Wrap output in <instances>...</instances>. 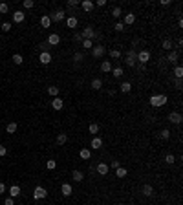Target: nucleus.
Wrapping results in <instances>:
<instances>
[{"mask_svg":"<svg viewBox=\"0 0 183 205\" xmlns=\"http://www.w3.org/2000/svg\"><path fill=\"white\" fill-rule=\"evenodd\" d=\"M167 101H168V97L165 93H159V95H152L148 103H150V106H154V108H161V106L167 104Z\"/></svg>","mask_w":183,"mask_h":205,"instance_id":"1","label":"nucleus"},{"mask_svg":"<svg viewBox=\"0 0 183 205\" xmlns=\"http://www.w3.org/2000/svg\"><path fill=\"white\" fill-rule=\"evenodd\" d=\"M81 37H82V40H93V39H101V33H97V31H95L92 26H86V28L82 29Z\"/></svg>","mask_w":183,"mask_h":205,"instance_id":"2","label":"nucleus"},{"mask_svg":"<svg viewBox=\"0 0 183 205\" xmlns=\"http://www.w3.org/2000/svg\"><path fill=\"white\" fill-rule=\"evenodd\" d=\"M90 51H92V57H93V59H101L104 53H106V48H104L103 44H93V48H92Z\"/></svg>","mask_w":183,"mask_h":205,"instance_id":"3","label":"nucleus"},{"mask_svg":"<svg viewBox=\"0 0 183 205\" xmlns=\"http://www.w3.org/2000/svg\"><path fill=\"white\" fill-rule=\"evenodd\" d=\"M125 62H126L130 68H132V66H136V62H137V51H136V50H128Z\"/></svg>","mask_w":183,"mask_h":205,"instance_id":"4","label":"nucleus"},{"mask_svg":"<svg viewBox=\"0 0 183 205\" xmlns=\"http://www.w3.org/2000/svg\"><path fill=\"white\" fill-rule=\"evenodd\" d=\"M46 196H48V190H46L44 187H40V185L35 187V190H33V198H35V200H44Z\"/></svg>","mask_w":183,"mask_h":205,"instance_id":"5","label":"nucleus"},{"mask_svg":"<svg viewBox=\"0 0 183 205\" xmlns=\"http://www.w3.org/2000/svg\"><path fill=\"white\" fill-rule=\"evenodd\" d=\"M50 18H51V22H53V20H55V22H61V20L66 18V13H64V9H57L55 13L50 15Z\"/></svg>","mask_w":183,"mask_h":205,"instance_id":"6","label":"nucleus"},{"mask_svg":"<svg viewBox=\"0 0 183 205\" xmlns=\"http://www.w3.org/2000/svg\"><path fill=\"white\" fill-rule=\"evenodd\" d=\"M148 61H150V53H148L147 50H143V51L137 53V62H139V64H147Z\"/></svg>","mask_w":183,"mask_h":205,"instance_id":"7","label":"nucleus"},{"mask_svg":"<svg viewBox=\"0 0 183 205\" xmlns=\"http://www.w3.org/2000/svg\"><path fill=\"white\" fill-rule=\"evenodd\" d=\"M168 121H170V123H174V125H181L183 117H181L179 112H170V114H168Z\"/></svg>","mask_w":183,"mask_h":205,"instance_id":"8","label":"nucleus"},{"mask_svg":"<svg viewBox=\"0 0 183 205\" xmlns=\"http://www.w3.org/2000/svg\"><path fill=\"white\" fill-rule=\"evenodd\" d=\"M77 24H79V20H77V17H73V15H70V17H66V26H68L70 29H75V28H77Z\"/></svg>","mask_w":183,"mask_h":205,"instance_id":"9","label":"nucleus"},{"mask_svg":"<svg viewBox=\"0 0 183 205\" xmlns=\"http://www.w3.org/2000/svg\"><path fill=\"white\" fill-rule=\"evenodd\" d=\"M62 106H64V101L61 99V97H53V101H51V108H53V110H62Z\"/></svg>","mask_w":183,"mask_h":205,"instance_id":"10","label":"nucleus"},{"mask_svg":"<svg viewBox=\"0 0 183 205\" xmlns=\"http://www.w3.org/2000/svg\"><path fill=\"white\" fill-rule=\"evenodd\" d=\"M167 61H168L170 64H176V62L179 61V53H178V51H174V50H172V51H168V55H167Z\"/></svg>","mask_w":183,"mask_h":205,"instance_id":"11","label":"nucleus"},{"mask_svg":"<svg viewBox=\"0 0 183 205\" xmlns=\"http://www.w3.org/2000/svg\"><path fill=\"white\" fill-rule=\"evenodd\" d=\"M61 192H62V196H71L73 189H71L70 183H62V185H61Z\"/></svg>","mask_w":183,"mask_h":205,"instance_id":"12","label":"nucleus"},{"mask_svg":"<svg viewBox=\"0 0 183 205\" xmlns=\"http://www.w3.org/2000/svg\"><path fill=\"white\" fill-rule=\"evenodd\" d=\"M59 42H61V37H59L57 33H51V35L48 37V44H50L51 48H53V46H57Z\"/></svg>","mask_w":183,"mask_h":205,"instance_id":"13","label":"nucleus"},{"mask_svg":"<svg viewBox=\"0 0 183 205\" xmlns=\"http://www.w3.org/2000/svg\"><path fill=\"white\" fill-rule=\"evenodd\" d=\"M134 22H136V15H134V13H126V15H125V20H123V24H125V26H132Z\"/></svg>","mask_w":183,"mask_h":205,"instance_id":"14","label":"nucleus"},{"mask_svg":"<svg viewBox=\"0 0 183 205\" xmlns=\"http://www.w3.org/2000/svg\"><path fill=\"white\" fill-rule=\"evenodd\" d=\"M39 61H40V64H50L51 62V53H40L39 55Z\"/></svg>","mask_w":183,"mask_h":205,"instance_id":"15","label":"nucleus"},{"mask_svg":"<svg viewBox=\"0 0 183 205\" xmlns=\"http://www.w3.org/2000/svg\"><path fill=\"white\" fill-rule=\"evenodd\" d=\"M97 172H99L101 176H106V174L110 172V167L106 165V163H99V165H97Z\"/></svg>","mask_w":183,"mask_h":205,"instance_id":"16","label":"nucleus"},{"mask_svg":"<svg viewBox=\"0 0 183 205\" xmlns=\"http://www.w3.org/2000/svg\"><path fill=\"white\" fill-rule=\"evenodd\" d=\"M161 48L167 50V51H172V50H174V42H172L170 39H165L163 42H161Z\"/></svg>","mask_w":183,"mask_h":205,"instance_id":"17","label":"nucleus"},{"mask_svg":"<svg viewBox=\"0 0 183 205\" xmlns=\"http://www.w3.org/2000/svg\"><path fill=\"white\" fill-rule=\"evenodd\" d=\"M101 147H103V139H101V137H97V136H93V139H92V148L99 150Z\"/></svg>","mask_w":183,"mask_h":205,"instance_id":"18","label":"nucleus"},{"mask_svg":"<svg viewBox=\"0 0 183 205\" xmlns=\"http://www.w3.org/2000/svg\"><path fill=\"white\" fill-rule=\"evenodd\" d=\"M40 26H42V28H50V26H51L50 15H42V17H40Z\"/></svg>","mask_w":183,"mask_h":205,"instance_id":"19","label":"nucleus"},{"mask_svg":"<svg viewBox=\"0 0 183 205\" xmlns=\"http://www.w3.org/2000/svg\"><path fill=\"white\" fill-rule=\"evenodd\" d=\"M101 71L110 73V71H112V62H110V61H103V62H101Z\"/></svg>","mask_w":183,"mask_h":205,"instance_id":"20","label":"nucleus"},{"mask_svg":"<svg viewBox=\"0 0 183 205\" xmlns=\"http://www.w3.org/2000/svg\"><path fill=\"white\" fill-rule=\"evenodd\" d=\"M71 178H73V181H82L84 179V172L82 170H73L71 172Z\"/></svg>","mask_w":183,"mask_h":205,"instance_id":"21","label":"nucleus"},{"mask_svg":"<svg viewBox=\"0 0 183 205\" xmlns=\"http://www.w3.org/2000/svg\"><path fill=\"white\" fill-rule=\"evenodd\" d=\"M141 192H143V196H152V194H154V189H152V185L145 183L143 189H141Z\"/></svg>","mask_w":183,"mask_h":205,"instance_id":"22","label":"nucleus"},{"mask_svg":"<svg viewBox=\"0 0 183 205\" xmlns=\"http://www.w3.org/2000/svg\"><path fill=\"white\" fill-rule=\"evenodd\" d=\"M24 18H26V15H24L22 11H15V13H13V20H15V22H17V24H20V22H24Z\"/></svg>","mask_w":183,"mask_h":205,"instance_id":"23","label":"nucleus"},{"mask_svg":"<svg viewBox=\"0 0 183 205\" xmlns=\"http://www.w3.org/2000/svg\"><path fill=\"white\" fill-rule=\"evenodd\" d=\"M9 196H11V198L20 196V187L18 185H11V187H9Z\"/></svg>","mask_w":183,"mask_h":205,"instance_id":"24","label":"nucleus"},{"mask_svg":"<svg viewBox=\"0 0 183 205\" xmlns=\"http://www.w3.org/2000/svg\"><path fill=\"white\" fill-rule=\"evenodd\" d=\"M119 90L123 92V93H130V90H132V84L128 82V81H125V82H121V86H119Z\"/></svg>","mask_w":183,"mask_h":205,"instance_id":"25","label":"nucleus"},{"mask_svg":"<svg viewBox=\"0 0 183 205\" xmlns=\"http://www.w3.org/2000/svg\"><path fill=\"white\" fill-rule=\"evenodd\" d=\"M66 141H68V136L64 134V132H61V134L57 136V139H55V143H57V145H64Z\"/></svg>","mask_w":183,"mask_h":205,"instance_id":"26","label":"nucleus"},{"mask_svg":"<svg viewBox=\"0 0 183 205\" xmlns=\"http://www.w3.org/2000/svg\"><path fill=\"white\" fill-rule=\"evenodd\" d=\"M81 7L84 9V11H92V9H93V2H90V0H84V2H81Z\"/></svg>","mask_w":183,"mask_h":205,"instance_id":"27","label":"nucleus"},{"mask_svg":"<svg viewBox=\"0 0 183 205\" xmlns=\"http://www.w3.org/2000/svg\"><path fill=\"white\" fill-rule=\"evenodd\" d=\"M88 132H90L92 136H97V134H99V125H97V123H92V125L88 126Z\"/></svg>","mask_w":183,"mask_h":205,"instance_id":"28","label":"nucleus"},{"mask_svg":"<svg viewBox=\"0 0 183 205\" xmlns=\"http://www.w3.org/2000/svg\"><path fill=\"white\" fill-rule=\"evenodd\" d=\"M79 156H81L82 159H90V158H92V152H90V148H81Z\"/></svg>","mask_w":183,"mask_h":205,"instance_id":"29","label":"nucleus"},{"mask_svg":"<svg viewBox=\"0 0 183 205\" xmlns=\"http://www.w3.org/2000/svg\"><path fill=\"white\" fill-rule=\"evenodd\" d=\"M17 128H18L17 123H9V125L6 126V132H7V134H15V132H17Z\"/></svg>","mask_w":183,"mask_h":205,"instance_id":"30","label":"nucleus"},{"mask_svg":"<svg viewBox=\"0 0 183 205\" xmlns=\"http://www.w3.org/2000/svg\"><path fill=\"white\" fill-rule=\"evenodd\" d=\"M126 174H128V170H126L125 167H119V169H115V176H117V178H125Z\"/></svg>","mask_w":183,"mask_h":205,"instance_id":"31","label":"nucleus"},{"mask_svg":"<svg viewBox=\"0 0 183 205\" xmlns=\"http://www.w3.org/2000/svg\"><path fill=\"white\" fill-rule=\"evenodd\" d=\"M172 73H174V77H176V79H181V77H183V68L178 64V66L174 68V71H172Z\"/></svg>","mask_w":183,"mask_h":205,"instance_id":"32","label":"nucleus"},{"mask_svg":"<svg viewBox=\"0 0 183 205\" xmlns=\"http://www.w3.org/2000/svg\"><path fill=\"white\" fill-rule=\"evenodd\" d=\"M92 88H93V90H101V88H103V81H101V79H93V81H92Z\"/></svg>","mask_w":183,"mask_h":205,"instance_id":"33","label":"nucleus"},{"mask_svg":"<svg viewBox=\"0 0 183 205\" xmlns=\"http://www.w3.org/2000/svg\"><path fill=\"white\" fill-rule=\"evenodd\" d=\"M73 61H75V62L84 61V53H82V51H75V53H73Z\"/></svg>","mask_w":183,"mask_h":205,"instance_id":"34","label":"nucleus"},{"mask_svg":"<svg viewBox=\"0 0 183 205\" xmlns=\"http://www.w3.org/2000/svg\"><path fill=\"white\" fill-rule=\"evenodd\" d=\"M112 73H114L115 79H119V77H123V68H119V66H117V68H112Z\"/></svg>","mask_w":183,"mask_h":205,"instance_id":"35","label":"nucleus"},{"mask_svg":"<svg viewBox=\"0 0 183 205\" xmlns=\"http://www.w3.org/2000/svg\"><path fill=\"white\" fill-rule=\"evenodd\" d=\"M55 167H57V161H55V159H48V161H46V169H48V170H53Z\"/></svg>","mask_w":183,"mask_h":205,"instance_id":"36","label":"nucleus"},{"mask_svg":"<svg viewBox=\"0 0 183 205\" xmlns=\"http://www.w3.org/2000/svg\"><path fill=\"white\" fill-rule=\"evenodd\" d=\"M48 93H50L51 97H57V95H59V88H57V86H50V88H48Z\"/></svg>","mask_w":183,"mask_h":205,"instance_id":"37","label":"nucleus"},{"mask_svg":"<svg viewBox=\"0 0 183 205\" xmlns=\"http://www.w3.org/2000/svg\"><path fill=\"white\" fill-rule=\"evenodd\" d=\"M11 59H13V62H15V64H22V61H24V57L20 55V53H15V55H13Z\"/></svg>","mask_w":183,"mask_h":205,"instance_id":"38","label":"nucleus"},{"mask_svg":"<svg viewBox=\"0 0 183 205\" xmlns=\"http://www.w3.org/2000/svg\"><path fill=\"white\" fill-rule=\"evenodd\" d=\"M165 161H167V165H174V161H176L174 154H167V156H165Z\"/></svg>","mask_w":183,"mask_h":205,"instance_id":"39","label":"nucleus"},{"mask_svg":"<svg viewBox=\"0 0 183 205\" xmlns=\"http://www.w3.org/2000/svg\"><path fill=\"white\" fill-rule=\"evenodd\" d=\"M22 6H24V9H31V7L35 6V2H33V0H24Z\"/></svg>","mask_w":183,"mask_h":205,"instance_id":"40","label":"nucleus"},{"mask_svg":"<svg viewBox=\"0 0 183 205\" xmlns=\"http://www.w3.org/2000/svg\"><path fill=\"white\" fill-rule=\"evenodd\" d=\"M161 139H170V130L168 128H163V130H161Z\"/></svg>","mask_w":183,"mask_h":205,"instance_id":"41","label":"nucleus"},{"mask_svg":"<svg viewBox=\"0 0 183 205\" xmlns=\"http://www.w3.org/2000/svg\"><path fill=\"white\" fill-rule=\"evenodd\" d=\"M121 13H123V11H121V7H114V9H112L114 18H119V17H121Z\"/></svg>","mask_w":183,"mask_h":205,"instance_id":"42","label":"nucleus"},{"mask_svg":"<svg viewBox=\"0 0 183 205\" xmlns=\"http://www.w3.org/2000/svg\"><path fill=\"white\" fill-rule=\"evenodd\" d=\"M82 46H84V50H92L93 48V40H82Z\"/></svg>","mask_w":183,"mask_h":205,"instance_id":"43","label":"nucleus"},{"mask_svg":"<svg viewBox=\"0 0 183 205\" xmlns=\"http://www.w3.org/2000/svg\"><path fill=\"white\" fill-rule=\"evenodd\" d=\"M110 57L112 59H119L121 57V51L119 50H110Z\"/></svg>","mask_w":183,"mask_h":205,"instance_id":"44","label":"nucleus"},{"mask_svg":"<svg viewBox=\"0 0 183 205\" xmlns=\"http://www.w3.org/2000/svg\"><path fill=\"white\" fill-rule=\"evenodd\" d=\"M66 6H68V9L70 7H77V6H81V2H79V0H68Z\"/></svg>","mask_w":183,"mask_h":205,"instance_id":"45","label":"nucleus"},{"mask_svg":"<svg viewBox=\"0 0 183 205\" xmlns=\"http://www.w3.org/2000/svg\"><path fill=\"white\" fill-rule=\"evenodd\" d=\"M9 11V6L6 4V2H2V4H0V13H2V15H6Z\"/></svg>","mask_w":183,"mask_h":205,"instance_id":"46","label":"nucleus"},{"mask_svg":"<svg viewBox=\"0 0 183 205\" xmlns=\"http://www.w3.org/2000/svg\"><path fill=\"white\" fill-rule=\"evenodd\" d=\"M114 29H115V31H125V24H123V22H115Z\"/></svg>","mask_w":183,"mask_h":205,"instance_id":"47","label":"nucleus"},{"mask_svg":"<svg viewBox=\"0 0 183 205\" xmlns=\"http://www.w3.org/2000/svg\"><path fill=\"white\" fill-rule=\"evenodd\" d=\"M108 167H110V169H114V170H115V169H119V167H121V161H112V163H110V165H108Z\"/></svg>","mask_w":183,"mask_h":205,"instance_id":"48","label":"nucleus"},{"mask_svg":"<svg viewBox=\"0 0 183 205\" xmlns=\"http://www.w3.org/2000/svg\"><path fill=\"white\" fill-rule=\"evenodd\" d=\"M4 205H15V200H13L11 196H9V198H6V200H4Z\"/></svg>","mask_w":183,"mask_h":205,"instance_id":"49","label":"nucleus"},{"mask_svg":"<svg viewBox=\"0 0 183 205\" xmlns=\"http://www.w3.org/2000/svg\"><path fill=\"white\" fill-rule=\"evenodd\" d=\"M93 6H97V7H104V6H106V0H97V2H95Z\"/></svg>","mask_w":183,"mask_h":205,"instance_id":"50","label":"nucleus"},{"mask_svg":"<svg viewBox=\"0 0 183 205\" xmlns=\"http://www.w3.org/2000/svg\"><path fill=\"white\" fill-rule=\"evenodd\" d=\"M6 154H7V148H6V147H2V145H0V158H4Z\"/></svg>","mask_w":183,"mask_h":205,"instance_id":"51","label":"nucleus"},{"mask_svg":"<svg viewBox=\"0 0 183 205\" xmlns=\"http://www.w3.org/2000/svg\"><path fill=\"white\" fill-rule=\"evenodd\" d=\"M9 29H11V24H9V22H4V24H2V31H9Z\"/></svg>","mask_w":183,"mask_h":205,"instance_id":"52","label":"nucleus"},{"mask_svg":"<svg viewBox=\"0 0 183 205\" xmlns=\"http://www.w3.org/2000/svg\"><path fill=\"white\" fill-rule=\"evenodd\" d=\"M73 40H75V42H82V37H81V33H75V35H73Z\"/></svg>","mask_w":183,"mask_h":205,"instance_id":"53","label":"nucleus"},{"mask_svg":"<svg viewBox=\"0 0 183 205\" xmlns=\"http://www.w3.org/2000/svg\"><path fill=\"white\" fill-rule=\"evenodd\" d=\"M181 84H183V82H181V79H176V82H174V86H176V88H178V90L181 88Z\"/></svg>","mask_w":183,"mask_h":205,"instance_id":"54","label":"nucleus"},{"mask_svg":"<svg viewBox=\"0 0 183 205\" xmlns=\"http://www.w3.org/2000/svg\"><path fill=\"white\" fill-rule=\"evenodd\" d=\"M4 192H6V185H4L2 181H0V194H4Z\"/></svg>","mask_w":183,"mask_h":205,"instance_id":"55","label":"nucleus"},{"mask_svg":"<svg viewBox=\"0 0 183 205\" xmlns=\"http://www.w3.org/2000/svg\"><path fill=\"white\" fill-rule=\"evenodd\" d=\"M117 205H125V203H117Z\"/></svg>","mask_w":183,"mask_h":205,"instance_id":"56","label":"nucleus"}]
</instances>
